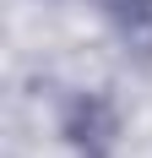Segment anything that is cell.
I'll use <instances>...</instances> for the list:
<instances>
[{
	"label": "cell",
	"mask_w": 152,
	"mask_h": 158,
	"mask_svg": "<svg viewBox=\"0 0 152 158\" xmlns=\"http://www.w3.org/2000/svg\"><path fill=\"white\" fill-rule=\"evenodd\" d=\"M60 131L76 147V158H109L114 136H120V114H114V104L103 93H76L60 109Z\"/></svg>",
	"instance_id": "cell-1"
},
{
	"label": "cell",
	"mask_w": 152,
	"mask_h": 158,
	"mask_svg": "<svg viewBox=\"0 0 152 158\" xmlns=\"http://www.w3.org/2000/svg\"><path fill=\"white\" fill-rule=\"evenodd\" d=\"M98 11L109 16V27L125 38L130 55L152 60V0H98Z\"/></svg>",
	"instance_id": "cell-2"
}]
</instances>
